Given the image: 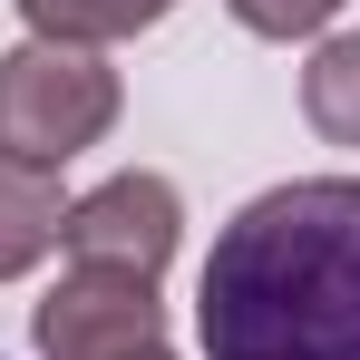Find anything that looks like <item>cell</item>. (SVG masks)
<instances>
[{
	"mask_svg": "<svg viewBox=\"0 0 360 360\" xmlns=\"http://www.w3.org/2000/svg\"><path fill=\"white\" fill-rule=\"evenodd\" d=\"M136 360H176V351H166V341H156V351H136Z\"/></svg>",
	"mask_w": 360,
	"mask_h": 360,
	"instance_id": "obj_9",
	"label": "cell"
},
{
	"mask_svg": "<svg viewBox=\"0 0 360 360\" xmlns=\"http://www.w3.org/2000/svg\"><path fill=\"white\" fill-rule=\"evenodd\" d=\"M117 127V68L108 49H59V39H20L0 59V156L10 166H49L88 156Z\"/></svg>",
	"mask_w": 360,
	"mask_h": 360,
	"instance_id": "obj_2",
	"label": "cell"
},
{
	"mask_svg": "<svg viewBox=\"0 0 360 360\" xmlns=\"http://www.w3.org/2000/svg\"><path fill=\"white\" fill-rule=\"evenodd\" d=\"M59 224H68L59 176H49V166H10V156H0V283H20V273L59 243Z\"/></svg>",
	"mask_w": 360,
	"mask_h": 360,
	"instance_id": "obj_5",
	"label": "cell"
},
{
	"mask_svg": "<svg viewBox=\"0 0 360 360\" xmlns=\"http://www.w3.org/2000/svg\"><path fill=\"white\" fill-rule=\"evenodd\" d=\"M176 234H185V205H176V185L146 176V166L88 185V195L68 205V224H59L78 273H136V283H156V273L176 263Z\"/></svg>",
	"mask_w": 360,
	"mask_h": 360,
	"instance_id": "obj_3",
	"label": "cell"
},
{
	"mask_svg": "<svg viewBox=\"0 0 360 360\" xmlns=\"http://www.w3.org/2000/svg\"><path fill=\"white\" fill-rule=\"evenodd\" d=\"M205 360H360V176L253 195L195 283Z\"/></svg>",
	"mask_w": 360,
	"mask_h": 360,
	"instance_id": "obj_1",
	"label": "cell"
},
{
	"mask_svg": "<svg viewBox=\"0 0 360 360\" xmlns=\"http://www.w3.org/2000/svg\"><path fill=\"white\" fill-rule=\"evenodd\" d=\"M176 0H20L30 39H59V49H108V39H136L156 30Z\"/></svg>",
	"mask_w": 360,
	"mask_h": 360,
	"instance_id": "obj_6",
	"label": "cell"
},
{
	"mask_svg": "<svg viewBox=\"0 0 360 360\" xmlns=\"http://www.w3.org/2000/svg\"><path fill=\"white\" fill-rule=\"evenodd\" d=\"M253 39H311V30H331V10L341 0H224Z\"/></svg>",
	"mask_w": 360,
	"mask_h": 360,
	"instance_id": "obj_8",
	"label": "cell"
},
{
	"mask_svg": "<svg viewBox=\"0 0 360 360\" xmlns=\"http://www.w3.org/2000/svg\"><path fill=\"white\" fill-rule=\"evenodd\" d=\"M302 117L321 127L331 146L360 156V30H341V39L311 49V68H302Z\"/></svg>",
	"mask_w": 360,
	"mask_h": 360,
	"instance_id": "obj_7",
	"label": "cell"
},
{
	"mask_svg": "<svg viewBox=\"0 0 360 360\" xmlns=\"http://www.w3.org/2000/svg\"><path fill=\"white\" fill-rule=\"evenodd\" d=\"M39 360H136L166 341V302L136 273H68L30 321Z\"/></svg>",
	"mask_w": 360,
	"mask_h": 360,
	"instance_id": "obj_4",
	"label": "cell"
}]
</instances>
